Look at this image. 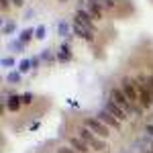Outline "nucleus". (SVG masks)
Instances as JSON below:
<instances>
[{
    "instance_id": "nucleus-1",
    "label": "nucleus",
    "mask_w": 153,
    "mask_h": 153,
    "mask_svg": "<svg viewBox=\"0 0 153 153\" xmlns=\"http://www.w3.org/2000/svg\"><path fill=\"white\" fill-rule=\"evenodd\" d=\"M120 90H123V94L127 96V100L133 104L135 112L141 114L143 110H141V102H139V92H137L135 80H131V78H123V82H120Z\"/></svg>"
},
{
    "instance_id": "nucleus-2",
    "label": "nucleus",
    "mask_w": 153,
    "mask_h": 153,
    "mask_svg": "<svg viewBox=\"0 0 153 153\" xmlns=\"http://www.w3.org/2000/svg\"><path fill=\"white\" fill-rule=\"evenodd\" d=\"M135 86H137V92H139V102L141 108H149L153 104V94L147 86V76H137L135 78Z\"/></svg>"
},
{
    "instance_id": "nucleus-3",
    "label": "nucleus",
    "mask_w": 153,
    "mask_h": 153,
    "mask_svg": "<svg viewBox=\"0 0 153 153\" xmlns=\"http://www.w3.org/2000/svg\"><path fill=\"white\" fill-rule=\"evenodd\" d=\"M78 137H80V139H82V141L86 143V145H88L92 151H96V153H102V151L106 149V143H102V139H100L98 135H94V133L88 129V127H82Z\"/></svg>"
},
{
    "instance_id": "nucleus-4",
    "label": "nucleus",
    "mask_w": 153,
    "mask_h": 153,
    "mask_svg": "<svg viewBox=\"0 0 153 153\" xmlns=\"http://www.w3.org/2000/svg\"><path fill=\"white\" fill-rule=\"evenodd\" d=\"M84 127H88V129L92 131L94 135H98L100 139H106L108 137V127H106L104 123L100 120V118H94V117H88L84 120Z\"/></svg>"
},
{
    "instance_id": "nucleus-5",
    "label": "nucleus",
    "mask_w": 153,
    "mask_h": 153,
    "mask_svg": "<svg viewBox=\"0 0 153 153\" xmlns=\"http://www.w3.org/2000/svg\"><path fill=\"white\" fill-rule=\"evenodd\" d=\"M108 98H110L112 102H117V104L120 106V108H123V110H125L127 114H133V112H135L133 104H131L129 100H127V96L123 94V90H120V88H112V90H110V96H108Z\"/></svg>"
},
{
    "instance_id": "nucleus-6",
    "label": "nucleus",
    "mask_w": 153,
    "mask_h": 153,
    "mask_svg": "<svg viewBox=\"0 0 153 153\" xmlns=\"http://www.w3.org/2000/svg\"><path fill=\"white\" fill-rule=\"evenodd\" d=\"M74 25H78V27H84V29H88V31H92L94 33V23H92V16H90V12L80 8L78 14H76V19H74Z\"/></svg>"
},
{
    "instance_id": "nucleus-7",
    "label": "nucleus",
    "mask_w": 153,
    "mask_h": 153,
    "mask_svg": "<svg viewBox=\"0 0 153 153\" xmlns=\"http://www.w3.org/2000/svg\"><path fill=\"white\" fill-rule=\"evenodd\" d=\"M98 118H100V120L104 123L106 127H112V129H120V120H118L117 117H112V114H110V112H108L106 108H102V110L98 112Z\"/></svg>"
},
{
    "instance_id": "nucleus-8",
    "label": "nucleus",
    "mask_w": 153,
    "mask_h": 153,
    "mask_svg": "<svg viewBox=\"0 0 153 153\" xmlns=\"http://www.w3.org/2000/svg\"><path fill=\"white\" fill-rule=\"evenodd\" d=\"M104 108H106V110H108V112H110V114H112V117H117L118 120H125V118L129 117V114H127V112H125V110H123V108H120V106H118L117 102H112L110 98L106 100Z\"/></svg>"
},
{
    "instance_id": "nucleus-9",
    "label": "nucleus",
    "mask_w": 153,
    "mask_h": 153,
    "mask_svg": "<svg viewBox=\"0 0 153 153\" xmlns=\"http://www.w3.org/2000/svg\"><path fill=\"white\" fill-rule=\"evenodd\" d=\"M21 104H23V102H21V96L14 94V92H8V98L4 100V106H6L10 112H16V110L21 108Z\"/></svg>"
},
{
    "instance_id": "nucleus-10",
    "label": "nucleus",
    "mask_w": 153,
    "mask_h": 153,
    "mask_svg": "<svg viewBox=\"0 0 153 153\" xmlns=\"http://www.w3.org/2000/svg\"><path fill=\"white\" fill-rule=\"evenodd\" d=\"M86 2H88V8H90L92 19H100L102 16V8H104V2L102 0H86Z\"/></svg>"
},
{
    "instance_id": "nucleus-11",
    "label": "nucleus",
    "mask_w": 153,
    "mask_h": 153,
    "mask_svg": "<svg viewBox=\"0 0 153 153\" xmlns=\"http://www.w3.org/2000/svg\"><path fill=\"white\" fill-rule=\"evenodd\" d=\"M68 143H70L71 149H74V151H78V153H88V151H90V147H88L80 137H70V141H68Z\"/></svg>"
},
{
    "instance_id": "nucleus-12",
    "label": "nucleus",
    "mask_w": 153,
    "mask_h": 153,
    "mask_svg": "<svg viewBox=\"0 0 153 153\" xmlns=\"http://www.w3.org/2000/svg\"><path fill=\"white\" fill-rule=\"evenodd\" d=\"M74 33H76V35H80L84 41H88V43H92V41H94V33H92V31H88V29H84V27L74 25Z\"/></svg>"
},
{
    "instance_id": "nucleus-13",
    "label": "nucleus",
    "mask_w": 153,
    "mask_h": 153,
    "mask_svg": "<svg viewBox=\"0 0 153 153\" xmlns=\"http://www.w3.org/2000/svg\"><path fill=\"white\" fill-rule=\"evenodd\" d=\"M71 59V51H70V45L68 43H63L61 47H59V51H57V61H70Z\"/></svg>"
},
{
    "instance_id": "nucleus-14",
    "label": "nucleus",
    "mask_w": 153,
    "mask_h": 153,
    "mask_svg": "<svg viewBox=\"0 0 153 153\" xmlns=\"http://www.w3.org/2000/svg\"><path fill=\"white\" fill-rule=\"evenodd\" d=\"M35 37V29H25L23 33H21V37H19V41L21 43H27V41H31Z\"/></svg>"
},
{
    "instance_id": "nucleus-15",
    "label": "nucleus",
    "mask_w": 153,
    "mask_h": 153,
    "mask_svg": "<svg viewBox=\"0 0 153 153\" xmlns=\"http://www.w3.org/2000/svg\"><path fill=\"white\" fill-rule=\"evenodd\" d=\"M14 29H16V25L12 23V21H8V23L2 25V33H4V35H12V33H14Z\"/></svg>"
},
{
    "instance_id": "nucleus-16",
    "label": "nucleus",
    "mask_w": 153,
    "mask_h": 153,
    "mask_svg": "<svg viewBox=\"0 0 153 153\" xmlns=\"http://www.w3.org/2000/svg\"><path fill=\"white\" fill-rule=\"evenodd\" d=\"M31 68H33V61H31V59H23V61L19 63V71H21V74H25V71H29Z\"/></svg>"
},
{
    "instance_id": "nucleus-17",
    "label": "nucleus",
    "mask_w": 153,
    "mask_h": 153,
    "mask_svg": "<svg viewBox=\"0 0 153 153\" xmlns=\"http://www.w3.org/2000/svg\"><path fill=\"white\" fill-rule=\"evenodd\" d=\"M21 102H23V104H31V102H33V94H31V92L21 94Z\"/></svg>"
},
{
    "instance_id": "nucleus-18",
    "label": "nucleus",
    "mask_w": 153,
    "mask_h": 153,
    "mask_svg": "<svg viewBox=\"0 0 153 153\" xmlns=\"http://www.w3.org/2000/svg\"><path fill=\"white\" fill-rule=\"evenodd\" d=\"M45 33H47V31H45V27H43V25H41V27H35V37H37V39H43Z\"/></svg>"
},
{
    "instance_id": "nucleus-19",
    "label": "nucleus",
    "mask_w": 153,
    "mask_h": 153,
    "mask_svg": "<svg viewBox=\"0 0 153 153\" xmlns=\"http://www.w3.org/2000/svg\"><path fill=\"white\" fill-rule=\"evenodd\" d=\"M6 80H8V82H10V84H16V82H19V80H21V76H19V74H16V71H10V74H8V78H6Z\"/></svg>"
},
{
    "instance_id": "nucleus-20",
    "label": "nucleus",
    "mask_w": 153,
    "mask_h": 153,
    "mask_svg": "<svg viewBox=\"0 0 153 153\" xmlns=\"http://www.w3.org/2000/svg\"><path fill=\"white\" fill-rule=\"evenodd\" d=\"M14 65V59L8 55V57H2V68H12Z\"/></svg>"
},
{
    "instance_id": "nucleus-21",
    "label": "nucleus",
    "mask_w": 153,
    "mask_h": 153,
    "mask_svg": "<svg viewBox=\"0 0 153 153\" xmlns=\"http://www.w3.org/2000/svg\"><path fill=\"white\" fill-rule=\"evenodd\" d=\"M59 35H68V31H70V27H68V23H59Z\"/></svg>"
},
{
    "instance_id": "nucleus-22",
    "label": "nucleus",
    "mask_w": 153,
    "mask_h": 153,
    "mask_svg": "<svg viewBox=\"0 0 153 153\" xmlns=\"http://www.w3.org/2000/svg\"><path fill=\"white\" fill-rule=\"evenodd\" d=\"M57 153H78V151H74L70 145H65V147H57Z\"/></svg>"
},
{
    "instance_id": "nucleus-23",
    "label": "nucleus",
    "mask_w": 153,
    "mask_h": 153,
    "mask_svg": "<svg viewBox=\"0 0 153 153\" xmlns=\"http://www.w3.org/2000/svg\"><path fill=\"white\" fill-rule=\"evenodd\" d=\"M10 49H12V51H21V49H23V43H21V41H12Z\"/></svg>"
},
{
    "instance_id": "nucleus-24",
    "label": "nucleus",
    "mask_w": 153,
    "mask_h": 153,
    "mask_svg": "<svg viewBox=\"0 0 153 153\" xmlns=\"http://www.w3.org/2000/svg\"><path fill=\"white\" fill-rule=\"evenodd\" d=\"M147 86H149V90H151V94H153V76H147Z\"/></svg>"
},
{
    "instance_id": "nucleus-25",
    "label": "nucleus",
    "mask_w": 153,
    "mask_h": 153,
    "mask_svg": "<svg viewBox=\"0 0 153 153\" xmlns=\"http://www.w3.org/2000/svg\"><path fill=\"white\" fill-rule=\"evenodd\" d=\"M35 16V10H27V14H25V19H33Z\"/></svg>"
},
{
    "instance_id": "nucleus-26",
    "label": "nucleus",
    "mask_w": 153,
    "mask_h": 153,
    "mask_svg": "<svg viewBox=\"0 0 153 153\" xmlns=\"http://www.w3.org/2000/svg\"><path fill=\"white\" fill-rule=\"evenodd\" d=\"M102 2H104L106 6H114V2H117V0H102Z\"/></svg>"
},
{
    "instance_id": "nucleus-27",
    "label": "nucleus",
    "mask_w": 153,
    "mask_h": 153,
    "mask_svg": "<svg viewBox=\"0 0 153 153\" xmlns=\"http://www.w3.org/2000/svg\"><path fill=\"white\" fill-rule=\"evenodd\" d=\"M14 6H23V0H10Z\"/></svg>"
},
{
    "instance_id": "nucleus-28",
    "label": "nucleus",
    "mask_w": 153,
    "mask_h": 153,
    "mask_svg": "<svg viewBox=\"0 0 153 153\" xmlns=\"http://www.w3.org/2000/svg\"><path fill=\"white\" fill-rule=\"evenodd\" d=\"M147 133H149V135H153V125H149V127H147Z\"/></svg>"
},
{
    "instance_id": "nucleus-29",
    "label": "nucleus",
    "mask_w": 153,
    "mask_h": 153,
    "mask_svg": "<svg viewBox=\"0 0 153 153\" xmlns=\"http://www.w3.org/2000/svg\"><path fill=\"white\" fill-rule=\"evenodd\" d=\"M147 153H153V145H151V147H149V149H147Z\"/></svg>"
}]
</instances>
